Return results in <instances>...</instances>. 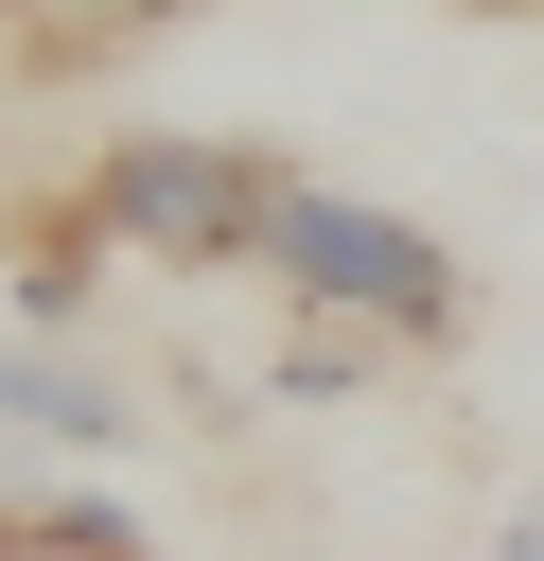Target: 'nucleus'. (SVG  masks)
<instances>
[{"label":"nucleus","instance_id":"nucleus-1","mask_svg":"<svg viewBox=\"0 0 544 561\" xmlns=\"http://www.w3.org/2000/svg\"><path fill=\"white\" fill-rule=\"evenodd\" d=\"M263 298H298V316H369V333H456V245L421 228V210H369V193H333V175H281V210H263Z\"/></svg>","mask_w":544,"mask_h":561},{"label":"nucleus","instance_id":"nucleus-2","mask_svg":"<svg viewBox=\"0 0 544 561\" xmlns=\"http://www.w3.org/2000/svg\"><path fill=\"white\" fill-rule=\"evenodd\" d=\"M281 175H298V158H263V140H211V123H140V140H105V158H88V193H70V210H88L105 245H140V263L211 280V263H246V245H263Z\"/></svg>","mask_w":544,"mask_h":561},{"label":"nucleus","instance_id":"nucleus-3","mask_svg":"<svg viewBox=\"0 0 544 561\" xmlns=\"http://www.w3.org/2000/svg\"><path fill=\"white\" fill-rule=\"evenodd\" d=\"M0 438H35V456H140V386L88 333H0Z\"/></svg>","mask_w":544,"mask_h":561},{"label":"nucleus","instance_id":"nucleus-4","mask_svg":"<svg viewBox=\"0 0 544 561\" xmlns=\"http://www.w3.org/2000/svg\"><path fill=\"white\" fill-rule=\"evenodd\" d=\"M404 368V333H369V316H298L281 298V333H263V386L281 403H351V386H386Z\"/></svg>","mask_w":544,"mask_h":561},{"label":"nucleus","instance_id":"nucleus-5","mask_svg":"<svg viewBox=\"0 0 544 561\" xmlns=\"http://www.w3.org/2000/svg\"><path fill=\"white\" fill-rule=\"evenodd\" d=\"M0 561H140L123 508H0Z\"/></svg>","mask_w":544,"mask_h":561},{"label":"nucleus","instance_id":"nucleus-6","mask_svg":"<svg viewBox=\"0 0 544 561\" xmlns=\"http://www.w3.org/2000/svg\"><path fill=\"white\" fill-rule=\"evenodd\" d=\"M18 18H35L53 53H70V35H140V18H175V0H18Z\"/></svg>","mask_w":544,"mask_h":561},{"label":"nucleus","instance_id":"nucleus-7","mask_svg":"<svg viewBox=\"0 0 544 561\" xmlns=\"http://www.w3.org/2000/svg\"><path fill=\"white\" fill-rule=\"evenodd\" d=\"M491 18H544V0H491Z\"/></svg>","mask_w":544,"mask_h":561}]
</instances>
